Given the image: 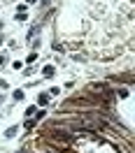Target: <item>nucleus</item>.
Instances as JSON below:
<instances>
[{
  "label": "nucleus",
  "mask_w": 135,
  "mask_h": 153,
  "mask_svg": "<svg viewBox=\"0 0 135 153\" xmlns=\"http://www.w3.org/2000/svg\"><path fill=\"white\" fill-rule=\"evenodd\" d=\"M44 74H47V77H51V74H54V67H51V65H47V67H44Z\"/></svg>",
  "instance_id": "nucleus-3"
},
{
  "label": "nucleus",
  "mask_w": 135,
  "mask_h": 153,
  "mask_svg": "<svg viewBox=\"0 0 135 153\" xmlns=\"http://www.w3.org/2000/svg\"><path fill=\"white\" fill-rule=\"evenodd\" d=\"M16 132H19V128H9V130L5 132V137H9V139H12V137H16Z\"/></svg>",
  "instance_id": "nucleus-1"
},
{
  "label": "nucleus",
  "mask_w": 135,
  "mask_h": 153,
  "mask_svg": "<svg viewBox=\"0 0 135 153\" xmlns=\"http://www.w3.org/2000/svg\"><path fill=\"white\" fill-rule=\"evenodd\" d=\"M14 100H23V91H14Z\"/></svg>",
  "instance_id": "nucleus-4"
},
{
  "label": "nucleus",
  "mask_w": 135,
  "mask_h": 153,
  "mask_svg": "<svg viewBox=\"0 0 135 153\" xmlns=\"http://www.w3.org/2000/svg\"><path fill=\"white\" fill-rule=\"evenodd\" d=\"M37 102H40V104H47V102H49V95H47V93H42V95L37 97Z\"/></svg>",
  "instance_id": "nucleus-2"
}]
</instances>
